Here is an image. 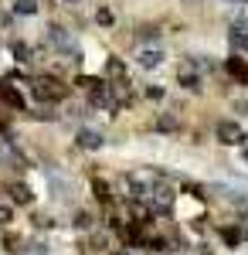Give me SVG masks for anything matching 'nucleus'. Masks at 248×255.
I'll return each mask as SVG.
<instances>
[{"label": "nucleus", "instance_id": "obj_14", "mask_svg": "<svg viewBox=\"0 0 248 255\" xmlns=\"http://www.w3.org/2000/svg\"><path fill=\"white\" fill-rule=\"evenodd\" d=\"M10 51H14V61H17V65H27L31 55H34V51H31V44H24V41H14V44H10Z\"/></svg>", "mask_w": 248, "mask_h": 255}, {"label": "nucleus", "instance_id": "obj_10", "mask_svg": "<svg viewBox=\"0 0 248 255\" xmlns=\"http://www.w3.org/2000/svg\"><path fill=\"white\" fill-rule=\"evenodd\" d=\"M102 75H106V82H123L126 79V61L123 58H106V68H102Z\"/></svg>", "mask_w": 248, "mask_h": 255}, {"label": "nucleus", "instance_id": "obj_4", "mask_svg": "<svg viewBox=\"0 0 248 255\" xmlns=\"http://www.w3.org/2000/svg\"><path fill=\"white\" fill-rule=\"evenodd\" d=\"M177 85H180L184 92H201V89H204V79H201V72L194 68L191 61H184V65L177 68Z\"/></svg>", "mask_w": 248, "mask_h": 255}, {"label": "nucleus", "instance_id": "obj_24", "mask_svg": "<svg viewBox=\"0 0 248 255\" xmlns=\"http://www.w3.org/2000/svg\"><path fill=\"white\" fill-rule=\"evenodd\" d=\"M34 119H58V113H48V109H38V113H31Z\"/></svg>", "mask_w": 248, "mask_h": 255}, {"label": "nucleus", "instance_id": "obj_6", "mask_svg": "<svg viewBox=\"0 0 248 255\" xmlns=\"http://www.w3.org/2000/svg\"><path fill=\"white\" fill-rule=\"evenodd\" d=\"M228 44H231V51H235V55H238V51H248V24H245V20L231 24V31H228Z\"/></svg>", "mask_w": 248, "mask_h": 255}, {"label": "nucleus", "instance_id": "obj_28", "mask_svg": "<svg viewBox=\"0 0 248 255\" xmlns=\"http://www.w3.org/2000/svg\"><path fill=\"white\" fill-rule=\"evenodd\" d=\"M242 146H248V133H245V143H242Z\"/></svg>", "mask_w": 248, "mask_h": 255}, {"label": "nucleus", "instance_id": "obj_5", "mask_svg": "<svg viewBox=\"0 0 248 255\" xmlns=\"http://www.w3.org/2000/svg\"><path fill=\"white\" fill-rule=\"evenodd\" d=\"M75 146L78 150H102V146H106V136H102L99 129H92V126H78Z\"/></svg>", "mask_w": 248, "mask_h": 255}, {"label": "nucleus", "instance_id": "obj_25", "mask_svg": "<svg viewBox=\"0 0 248 255\" xmlns=\"http://www.w3.org/2000/svg\"><path fill=\"white\" fill-rule=\"evenodd\" d=\"M109 255H133V249H126V245H123V249H113Z\"/></svg>", "mask_w": 248, "mask_h": 255}, {"label": "nucleus", "instance_id": "obj_23", "mask_svg": "<svg viewBox=\"0 0 248 255\" xmlns=\"http://www.w3.org/2000/svg\"><path fill=\"white\" fill-rule=\"evenodd\" d=\"M34 225H38V228H55V218H48V215H38V218H34Z\"/></svg>", "mask_w": 248, "mask_h": 255}, {"label": "nucleus", "instance_id": "obj_3", "mask_svg": "<svg viewBox=\"0 0 248 255\" xmlns=\"http://www.w3.org/2000/svg\"><path fill=\"white\" fill-rule=\"evenodd\" d=\"M214 139H218L221 146H242V143H245L242 123H238V119H218V123H214Z\"/></svg>", "mask_w": 248, "mask_h": 255}, {"label": "nucleus", "instance_id": "obj_26", "mask_svg": "<svg viewBox=\"0 0 248 255\" xmlns=\"http://www.w3.org/2000/svg\"><path fill=\"white\" fill-rule=\"evenodd\" d=\"M61 3H65V7H78L82 0H61Z\"/></svg>", "mask_w": 248, "mask_h": 255}, {"label": "nucleus", "instance_id": "obj_18", "mask_svg": "<svg viewBox=\"0 0 248 255\" xmlns=\"http://www.w3.org/2000/svg\"><path fill=\"white\" fill-rule=\"evenodd\" d=\"M96 24H99V27H113V24H116V14L109 10V7H99V10H96Z\"/></svg>", "mask_w": 248, "mask_h": 255}, {"label": "nucleus", "instance_id": "obj_2", "mask_svg": "<svg viewBox=\"0 0 248 255\" xmlns=\"http://www.w3.org/2000/svg\"><path fill=\"white\" fill-rule=\"evenodd\" d=\"M173 201H177V187H173L167 177H160L156 184H150V197H146V204H150L156 215H160V211H163V215H170Z\"/></svg>", "mask_w": 248, "mask_h": 255}, {"label": "nucleus", "instance_id": "obj_7", "mask_svg": "<svg viewBox=\"0 0 248 255\" xmlns=\"http://www.w3.org/2000/svg\"><path fill=\"white\" fill-rule=\"evenodd\" d=\"M7 194H10V204H34V191L24 180H10L7 184Z\"/></svg>", "mask_w": 248, "mask_h": 255}, {"label": "nucleus", "instance_id": "obj_9", "mask_svg": "<svg viewBox=\"0 0 248 255\" xmlns=\"http://www.w3.org/2000/svg\"><path fill=\"white\" fill-rule=\"evenodd\" d=\"M225 68H228V75H231L235 82H242V85H248V61L242 58V55H231Z\"/></svg>", "mask_w": 248, "mask_h": 255}, {"label": "nucleus", "instance_id": "obj_21", "mask_svg": "<svg viewBox=\"0 0 248 255\" xmlns=\"http://www.w3.org/2000/svg\"><path fill=\"white\" fill-rule=\"evenodd\" d=\"M24 249H27L24 255H48V245H44V242H27Z\"/></svg>", "mask_w": 248, "mask_h": 255}, {"label": "nucleus", "instance_id": "obj_1", "mask_svg": "<svg viewBox=\"0 0 248 255\" xmlns=\"http://www.w3.org/2000/svg\"><path fill=\"white\" fill-rule=\"evenodd\" d=\"M31 96L38 102H61V99L72 96V85H65L58 75H38L31 82Z\"/></svg>", "mask_w": 248, "mask_h": 255}, {"label": "nucleus", "instance_id": "obj_27", "mask_svg": "<svg viewBox=\"0 0 248 255\" xmlns=\"http://www.w3.org/2000/svg\"><path fill=\"white\" fill-rule=\"evenodd\" d=\"M242 163H248V146H242Z\"/></svg>", "mask_w": 248, "mask_h": 255}, {"label": "nucleus", "instance_id": "obj_11", "mask_svg": "<svg viewBox=\"0 0 248 255\" xmlns=\"http://www.w3.org/2000/svg\"><path fill=\"white\" fill-rule=\"evenodd\" d=\"M0 102L10 106V109H17V113H27V109H24V96H20L14 85H0Z\"/></svg>", "mask_w": 248, "mask_h": 255}, {"label": "nucleus", "instance_id": "obj_17", "mask_svg": "<svg viewBox=\"0 0 248 255\" xmlns=\"http://www.w3.org/2000/svg\"><path fill=\"white\" fill-rule=\"evenodd\" d=\"M160 34H163V31H160V27H153V24H146L143 31H136V38H139V41H146V44L160 41Z\"/></svg>", "mask_w": 248, "mask_h": 255}, {"label": "nucleus", "instance_id": "obj_13", "mask_svg": "<svg viewBox=\"0 0 248 255\" xmlns=\"http://www.w3.org/2000/svg\"><path fill=\"white\" fill-rule=\"evenodd\" d=\"M180 126H184V123H180L177 113H160V116H156V129H160V133H180Z\"/></svg>", "mask_w": 248, "mask_h": 255}, {"label": "nucleus", "instance_id": "obj_16", "mask_svg": "<svg viewBox=\"0 0 248 255\" xmlns=\"http://www.w3.org/2000/svg\"><path fill=\"white\" fill-rule=\"evenodd\" d=\"M92 191H96V201H102V204H113V187H109V184L96 180V184H92Z\"/></svg>", "mask_w": 248, "mask_h": 255}, {"label": "nucleus", "instance_id": "obj_8", "mask_svg": "<svg viewBox=\"0 0 248 255\" xmlns=\"http://www.w3.org/2000/svg\"><path fill=\"white\" fill-rule=\"evenodd\" d=\"M163 58H167V55H163L160 48H143V51L136 55V65H139V68H146V72H153V68H160V65H163Z\"/></svg>", "mask_w": 248, "mask_h": 255}, {"label": "nucleus", "instance_id": "obj_20", "mask_svg": "<svg viewBox=\"0 0 248 255\" xmlns=\"http://www.w3.org/2000/svg\"><path fill=\"white\" fill-rule=\"evenodd\" d=\"M14 221V204H0V228H10Z\"/></svg>", "mask_w": 248, "mask_h": 255}, {"label": "nucleus", "instance_id": "obj_22", "mask_svg": "<svg viewBox=\"0 0 248 255\" xmlns=\"http://www.w3.org/2000/svg\"><path fill=\"white\" fill-rule=\"evenodd\" d=\"M231 109H235V113H242V116H248V96L245 99H235V102H231Z\"/></svg>", "mask_w": 248, "mask_h": 255}, {"label": "nucleus", "instance_id": "obj_15", "mask_svg": "<svg viewBox=\"0 0 248 255\" xmlns=\"http://www.w3.org/2000/svg\"><path fill=\"white\" fill-rule=\"evenodd\" d=\"M14 14H20V17L38 14V0H14Z\"/></svg>", "mask_w": 248, "mask_h": 255}, {"label": "nucleus", "instance_id": "obj_19", "mask_svg": "<svg viewBox=\"0 0 248 255\" xmlns=\"http://www.w3.org/2000/svg\"><path fill=\"white\" fill-rule=\"evenodd\" d=\"M143 96L150 99V102H160V99L167 96V89H163V85H146V89H143Z\"/></svg>", "mask_w": 248, "mask_h": 255}, {"label": "nucleus", "instance_id": "obj_12", "mask_svg": "<svg viewBox=\"0 0 248 255\" xmlns=\"http://www.w3.org/2000/svg\"><path fill=\"white\" fill-rule=\"evenodd\" d=\"M72 228H75V232H92V228H96V215H92L89 208H75V215H72Z\"/></svg>", "mask_w": 248, "mask_h": 255}, {"label": "nucleus", "instance_id": "obj_29", "mask_svg": "<svg viewBox=\"0 0 248 255\" xmlns=\"http://www.w3.org/2000/svg\"><path fill=\"white\" fill-rule=\"evenodd\" d=\"M20 255H24V252H20Z\"/></svg>", "mask_w": 248, "mask_h": 255}]
</instances>
